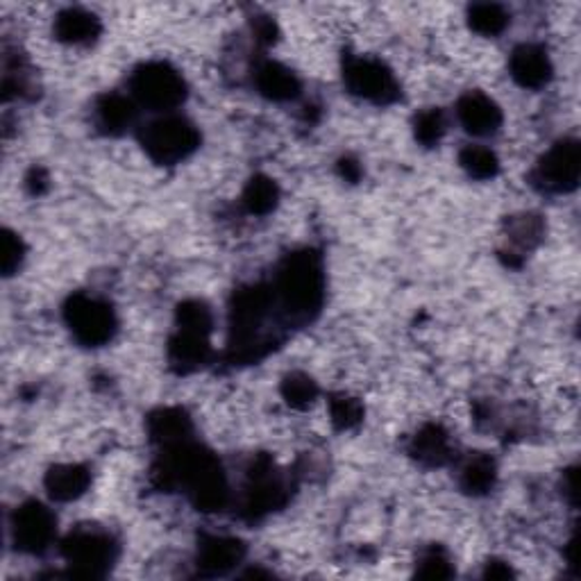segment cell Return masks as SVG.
I'll use <instances>...</instances> for the list:
<instances>
[{"mask_svg": "<svg viewBox=\"0 0 581 581\" xmlns=\"http://www.w3.org/2000/svg\"><path fill=\"white\" fill-rule=\"evenodd\" d=\"M153 482L162 491H187L193 507L202 514H216L230 500V489L216 454L193 441L162 450V457L153 468Z\"/></svg>", "mask_w": 581, "mask_h": 581, "instance_id": "cell-1", "label": "cell"}, {"mask_svg": "<svg viewBox=\"0 0 581 581\" xmlns=\"http://www.w3.org/2000/svg\"><path fill=\"white\" fill-rule=\"evenodd\" d=\"M275 307L293 325L314 320L325 302L323 260L314 250H298L289 255L273 285Z\"/></svg>", "mask_w": 581, "mask_h": 581, "instance_id": "cell-2", "label": "cell"}, {"mask_svg": "<svg viewBox=\"0 0 581 581\" xmlns=\"http://www.w3.org/2000/svg\"><path fill=\"white\" fill-rule=\"evenodd\" d=\"M275 293L266 285H248L230 300V359L257 362L262 357V327L273 314Z\"/></svg>", "mask_w": 581, "mask_h": 581, "instance_id": "cell-3", "label": "cell"}, {"mask_svg": "<svg viewBox=\"0 0 581 581\" xmlns=\"http://www.w3.org/2000/svg\"><path fill=\"white\" fill-rule=\"evenodd\" d=\"M62 557L75 577L100 579L116 564L118 545L110 532L93 525L75 527L62 541Z\"/></svg>", "mask_w": 581, "mask_h": 581, "instance_id": "cell-4", "label": "cell"}, {"mask_svg": "<svg viewBox=\"0 0 581 581\" xmlns=\"http://www.w3.org/2000/svg\"><path fill=\"white\" fill-rule=\"evenodd\" d=\"M139 141L155 164L175 166L189 160L200 148V130L185 116L166 114L148 123L139 132Z\"/></svg>", "mask_w": 581, "mask_h": 581, "instance_id": "cell-5", "label": "cell"}, {"mask_svg": "<svg viewBox=\"0 0 581 581\" xmlns=\"http://www.w3.org/2000/svg\"><path fill=\"white\" fill-rule=\"evenodd\" d=\"M182 73L168 62H146L135 68L130 78V98L150 112H173L187 100Z\"/></svg>", "mask_w": 581, "mask_h": 581, "instance_id": "cell-6", "label": "cell"}, {"mask_svg": "<svg viewBox=\"0 0 581 581\" xmlns=\"http://www.w3.org/2000/svg\"><path fill=\"white\" fill-rule=\"evenodd\" d=\"M64 323L73 339L85 348L108 345L118 330V318L110 302L89 293H73L66 300Z\"/></svg>", "mask_w": 581, "mask_h": 581, "instance_id": "cell-7", "label": "cell"}, {"mask_svg": "<svg viewBox=\"0 0 581 581\" xmlns=\"http://www.w3.org/2000/svg\"><path fill=\"white\" fill-rule=\"evenodd\" d=\"M345 89L372 105H393L400 98V85L393 71L375 58L350 55L343 62Z\"/></svg>", "mask_w": 581, "mask_h": 581, "instance_id": "cell-8", "label": "cell"}, {"mask_svg": "<svg viewBox=\"0 0 581 581\" xmlns=\"http://www.w3.org/2000/svg\"><path fill=\"white\" fill-rule=\"evenodd\" d=\"M289 500V489L282 475L277 472L270 457H257L248 470V482L243 493V511L250 520L264 518L282 509Z\"/></svg>", "mask_w": 581, "mask_h": 581, "instance_id": "cell-9", "label": "cell"}, {"mask_svg": "<svg viewBox=\"0 0 581 581\" xmlns=\"http://www.w3.org/2000/svg\"><path fill=\"white\" fill-rule=\"evenodd\" d=\"M581 146L577 139H561L539 160L532 180L541 191L570 193L579 185Z\"/></svg>", "mask_w": 581, "mask_h": 581, "instance_id": "cell-10", "label": "cell"}, {"mask_svg": "<svg viewBox=\"0 0 581 581\" xmlns=\"http://www.w3.org/2000/svg\"><path fill=\"white\" fill-rule=\"evenodd\" d=\"M12 543L23 554H41L58 536V518L43 502L28 500L12 514Z\"/></svg>", "mask_w": 581, "mask_h": 581, "instance_id": "cell-11", "label": "cell"}, {"mask_svg": "<svg viewBox=\"0 0 581 581\" xmlns=\"http://www.w3.org/2000/svg\"><path fill=\"white\" fill-rule=\"evenodd\" d=\"M245 559V545L237 536L202 534L198 541L195 566L205 577H223L232 572Z\"/></svg>", "mask_w": 581, "mask_h": 581, "instance_id": "cell-12", "label": "cell"}, {"mask_svg": "<svg viewBox=\"0 0 581 581\" xmlns=\"http://www.w3.org/2000/svg\"><path fill=\"white\" fill-rule=\"evenodd\" d=\"M509 73L518 87L539 91L550 85L554 66L543 46L520 43L518 48H514V53L509 58Z\"/></svg>", "mask_w": 581, "mask_h": 581, "instance_id": "cell-13", "label": "cell"}, {"mask_svg": "<svg viewBox=\"0 0 581 581\" xmlns=\"http://www.w3.org/2000/svg\"><path fill=\"white\" fill-rule=\"evenodd\" d=\"M462 128L472 137H491L502 128V110L495 100L482 91H466L457 103Z\"/></svg>", "mask_w": 581, "mask_h": 581, "instance_id": "cell-14", "label": "cell"}, {"mask_svg": "<svg viewBox=\"0 0 581 581\" xmlns=\"http://www.w3.org/2000/svg\"><path fill=\"white\" fill-rule=\"evenodd\" d=\"M148 437L162 450L191 441L193 422L182 407H162L146 418Z\"/></svg>", "mask_w": 581, "mask_h": 581, "instance_id": "cell-15", "label": "cell"}, {"mask_svg": "<svg viewBox=\"0 0 581 581\" xmlns=\"http://www.w3.org/2000/svg\"><path fill=\"white\" fill-rule=\"evenodd\" d=\"M212 357V345L207 334H195L187 330H175L168 341V364L175 372L189 375L205 366Z\"/></svg>", "mask_w": 581, "mask_h": 581, "instance_id": "cell-16", "label": "cell"}, {"mask_svg": "<svg viewBox=\"0 0 581 581\" xmlns=\"http://www.w3.org/2000/svg\"><path fill=\"white\" fill-rule=\"evenodd\" d=\"M93 118L100 132L110 137H118L128 132L137 121V103L130 96L123 93H105L98 98L93 108Z\"/></svg>", "mask_w": 581, "mask_h": 581, "instance_id": "cell-17", "label": "cell"}, {"mask_svg": "<svg viewBox=\"0 0 581 581\" xmlns=\"http://www.w3.org/2000/svg\"><path fill=\"white\" fill-rule=\"evenodd\" d=\"M91 484V472L83 464H55L50 466L43 487L50 500L55 502H73L87 493Z\"/></svg>", "mask_w": 581, "mask_h": 581, "instance_id": "cell-18", "label": "cell"}, {"mask_svg": "<svg viewBox=\"0 0 581 581\" xmlns=\"http://www.w3.org/2000/svg\"><path fill=\"white\" fill-rule=\"evenodd\" d=\"M255 87L264 98L273 100V103H289V100H295L302 91L298 75L289 66L273 60H266L257 66Z\"/></svg>", "mask_w": 581, "mask_h": 581, "instance_id": "cell-19", "label": "cell"}, {"mask_svg": "<svg viewBox=\"0 0 581 581\" xmlns=\"http://www.w3.org/2000/svg\"><path fill=\"white\" fill-rule=\"evenodd\" d=\"M412 457L429 468L445 466L452 459V441L441 425L429 422L418 429L409 445Z\"/></svg>", "mask_w": 581, "mask_h": 581, "instance_id": "cell-20", "label": "cell"}, {"mask_svg": "<svg viewBox=\"0 0 581 581\" xmlns=\"http://www.w3.org/2000/svg\"><path fill=\"white\" fill-rule=\"evenodd\" d=\"M100 30H103L100 18L80 8H68L60 12L53 25L55 37L68 46H87L98 39Z\"/></svg>", "mask_w": 581, "mask_h": 581, "instance_id": "cell-21", "label": "cell"}, {"mask_svg": "<svg viewBox=\"0 0 581 581\" xmlns=\"http://www.w3.org/2000/svg\"><path fill=\"white\" fill-rule=\"evenodd\" d=\"M495 482H497V466L489 454L484 452L470 454L459 472L462 489L468 495H487L493 491Z\"/></svg>", "mask_w": 581, "mask_h": 581, "instance_id": "cell-22", "label": "cell"}, {"mask_svg": "<svg viewBox=\"0 0 581 581\" xmlns=\"http://www.w3.org/2000/svg\"><path fill=\"white\" fill-rule=\"evenodd\" d=\"M280 202V187L268 175H255L243 189V207L252 216L270 214Z\"/></svg>", "mask_w": 581, "mask_h": 581, "instance_id": "cell-23", "label": "cell"}, {"mask_svg": "<svg viewBox=\"0 0 581 581\" xmlns=\"http://www.w3.org/2000/svg\"><path fill=\"white\" fill-rule=\"evenodd\" d=\"M511 16L497 3H477L468 10L470 30L482 37H497L509 28Z\"/></svg>", "mask_w": 581, "mask_h": 581, "instance_id": "cell-24", "label": "cell"}, {"mask_svg": "<svg viewBox=\"0 0 581 581\" xmlns=\"http://www.w3.org/2000/svg\"><path fill=\"white\" fill-rule=\"evenodd\" d=\"M175 327L178 330H187V332H195V334H212L214 330V312L207 305L205 300H185L175 310Z\"/></svg>", "mask_w": 581, "mask_h": 581, "instance_id": "cell-25", "label": "cell"}, {"mask_svg": "<svg viewBox=\"0 0 581 581\" xmlns=\"http://www.w3.org/2000/svg\"><path fill=\"white\" fill-rule=\"evenodd\" d=\"M280 393L291 409L305 412L318 400L320 389L307 372H291L282 380Z\"/></svg>", "mask_w": 581, "mask_h": 581, "instance_id": "cell-26", "label": "cell"}, {"mask_svg": "<svg viewBox=\"0 0 581 581\" xmlns=\"http://www.w3.org/2000/svg\"><path fill=\"white\" fill-rule=\"evenodd\" d=\"M459 164L475 180H493L500 173V160L487 146H466L459 153Z\"/></svg>", "mask_w": 581, "mask_h": 581, "instance_id": "cell-27", "label": "cell"}, {"mask_svg": "<svg viewBox=\"0 0 581 581\" xmlns=\"http://www.w3.org/2000/svg\"><path fill=\"white\" fill-rule=\"evenodd\" d=\"M507 235L511 243H516L522 250L536 248L545 237V223L536 214H520L511 216L507 220Z\"/></svg>", "mask_w": 581, "mask_h": 581, "instance_id": "cell-28", "label": "cell"}, {"mask_svg": "<svg viewBox=\"0 0 581 581\" xmlns=\"http://www.w3.org/2000/svg\"><path fill=\"white\" fill-rule=\"evenodd\" d=\"M445 132H447V121H445L443 110L429 108V110H422L420 114H416L414 135H416V141H420L422 146H427V148L439 146L441 139L445 137Z\"/></svg>", "mask_w": 581, "mask_h": 581, "instance_id": "cell-29", "label": "cell"}, {"mask_svg": "<svg viewBox=\"0 0 581 581\" xmlns=\"http://www.w3.org/2000/svg\"><path fill=\"white\" fill-rule=\"evenodd\" d=\"M330 416L337 429H352L364 420V407L357 397L339 393L330 397Z\"/></svg>", "mask_w": 581, "mask_h": 581, "instance_id": "cell-30", "label": "cell"}, {"mask_svg": "<svg viewBox=\"0 0 581 581\" xmlns=\"http://www.w3.org/2000/svg\"><path fill=\"white\" fill-rule=\"evenodd\" d=\"M416 574L425 577V579H445L454 574V568L450 564L447 552L441 545H432L422 550V554L418 557L416 564Z\"/></svg>", "mask_w": 581, "mask_h": 581, "instance_id": "cell-31", "label": "cell"}, {"mask_svg": "<svg viewBox=\"0 0 581 581\" xmlns=\"http://www.w3.org/2000/svg\"><path fill=\"white\" fill-rule=\"evenodd\" d=\"M25 260V243L23 239L12 232L3 230V241H0V266H3V275L12 277Z\"/></svg>", "mask_w": 581, "mask_h": 581, "instance_id": "cell-32", "label": "cell"}, {"mask_svg": "<svg viewBox=\"0 0 581 581\" xmlns=\"http://www.w3.org/2000/svg\"><path fill=\"white\" fill-rule=\"evenodd\" d=\"M25 187H28L33 195H41L48 189V173L41 166H35L28 173V178H25Z\"/></svg>", "mask_w": 581, "mask_h": 581, "instance_id": "cell-33", "label": "cell"}, {"mask_svg": "<svg viewBox=\"0 0 581 581\" xmlns=\"http://www.w3.org/2000/svg\"><path fill=\"white\" fill-rule=\"evenodd\" d=\"M255 35H257V39L262 43H273L277 39V25H275V21L273 18H266V16L257 18L255 21Z\"/></svg>", "mask_w": 581, "mask_h": 581, "instance_id": "cell-34", "label": "cell"}, {"mask_svg": "<svg viewBox=\"0 0 581 581\" xmlns=\"http://www.w3.org/2000/svg\"><path fill=\"white\" fill-rule=\"evenodd\" d=\"M339 173H341V178L348 180V182H357L362 178V166L359 162H355L352 157H343L339 162Z\"/></svg>", "mask_w": 581, "mask_h": 581, "instance_id": "cell-35", "label": "cell"}, {"mask_svg": "<svg viewBox=\"0 0 581 581\" xmlns=\"http://www.w3.org/2000/svg\"><path fill=\"white\" fill-rule=\"evenodd\" d=\"M484 577L487 579H507V577H514V570L509 564L504 561H489L487 568H484Z\"/></svg>", "mask_w": 581, "mask_h": 581, "instance_id": "cell-36", "label": "cell"}, {"mask_svg": "<svg viewBox=\"0 0 581 581\" xmlns=\"http://www.w3.org/2000/svg\"><path fill=\"white\" fill-rule=\"evenodd\" d=\"M566 493L570 495V500L574 504L577 502V470L574 468L566 472Z\"/></svg>", "mask_w": 581, "mask_h": 581, "instance_id": "cell-37", "label": "cell"}]
</instances>
